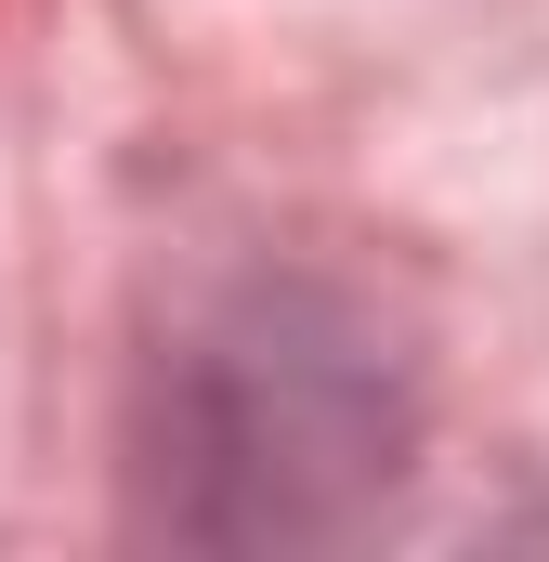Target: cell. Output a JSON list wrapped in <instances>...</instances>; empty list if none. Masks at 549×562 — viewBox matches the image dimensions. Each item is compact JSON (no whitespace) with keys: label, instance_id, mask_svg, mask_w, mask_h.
Instances as JSON below:
<instances>
[{"label":"cell","instance_id":"cell-1","mask_svg":"<svg viewBox=\"0 0 549 562\" xmlns=\"http://www.w3.org/2000/svg\"><path fill=\"white\" fill-rule=\"evenodd\" d=\"M144 510L210 550L340 537L393 497L418 445L406 340L327 276H236L210 288L170 353H144Z\"/></svg>","mask_w":549,"mask_h":562}]
</instances>
